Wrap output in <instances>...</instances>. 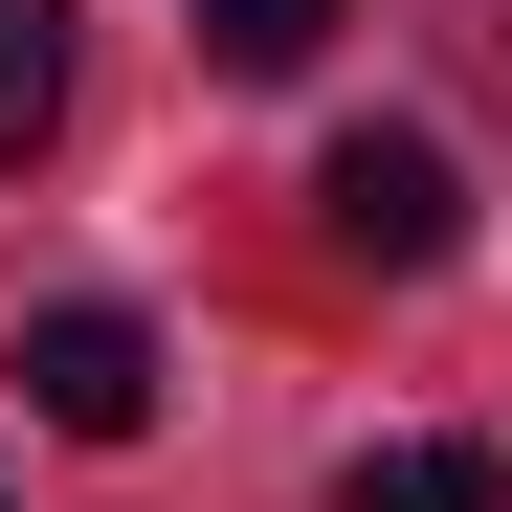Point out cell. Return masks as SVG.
<instances>
[{"label":"cell","instance_id":"1","mask_svg":"<svg viewBox=\"0 0 512 512\" xmlns=\"http://www.w3.org/2000/svg\"><path fill=\"white\" fill-rule=\"evenodd\" d=\"M312 223H334V268H446V245H468V156L379 112V134L312 156Z\"/></svg>","mask_w":512,"mask_h":512},{"label":"cell","instance_id":"2","mask_svg":"<svg viewBox=\"0 0 512 512\" xmlns=\"http://www.w3.org/2000/svg\"><path fill=\"white\" fill-rule=\"evenodd\" d=\"M23 401L67 423V446H134L156 423V334L134 312H23Z\"/></svg>","mask_w":512,"mask_h":512},{"label":"cell","instance_id":"3","mask_svg":"<svg viewBox=\"0 0 512 512\" xmlns=\"http://www.w3.org/2000/svg\"><path fill=\"white\" fill-rule=\"evenodd\" d=\"M334 512H512V490H490L468 423H423V446H357V490H334Z\"/></svg>","mask_w":512,"mask_h":512},{"label":"cell","instance_id":"4","mask_svg":"<svg viewBox=\"0 0 512 512\" xmlns=\"http://www.w3.org/2000/svg\"><path fill=\"white\" fill-rule=\"evenodd\" d=\"M179 23H201V67H245V90H290V67H312L334 23H357V0H179Z\"/></svg>","mask_w":512,"mask_h":512},{"label":"cell","instance_id":"5","mask_svg":"<svg viewBox=\"0 0 512 512\" xmlns=\"http://www.w3.org/2000/svg\"><path fill=\"white\" fill-rule=\"evenodd\" d=\"M67 134V0H0V156Z\"/></svg>","mask_w":512,"mask_h":512}]
</instances>
